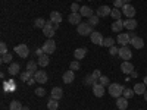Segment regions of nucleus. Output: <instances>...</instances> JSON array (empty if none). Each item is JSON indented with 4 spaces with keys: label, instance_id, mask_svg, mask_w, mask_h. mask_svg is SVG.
<instances>
[{
    "label": "nucleus",
    "instance_id": "obj_1",
    "mask_svg": "<svg viewBox=\"0 0 147 110\" xmlns=\"http://www.w3.org/2000/svg\"><path fill=\"white\" fill-rule=\"evenodd\" d=\"M57 28H59V23H56L53 21H47L44 28H43V32H44V35L47 37V38H53V35L56 34Z\"/></svg>",
    "mask_w": 147,
    "mask_h": 110
},
{
    "label": "nucleus",
    "instance_id": "obj_2",
    "mask_svg": "<svg viewBox=\"0 0 147 110\" xmlns=\"http://www.w3.org/2000/svg\"><path fill=\"white\" fill-rule=\"evenodd\" d=\"M124 87H122L121 84H110L109 85V94H110V97H113V99H118V97H122V94H124Z\"/></svg>",
    "mask_w": 147,
    "mask_h": 110
},
{
    "label": "nucleus",
    "instance_id": "obj_3",
    "mask_svg": "<svg viewBox=\"0 0 147 110\" xmlns=\"http://www.w3.org/2000/svg\"><path fill=\"white\" fill-rule=\"evenodd\" d=\"M77 32L80 34V35H82V37H85V35H91V25L88 22H81L80 25H78V28H77Z\"/></svg>",
    "mask_w": 147,
    "mask_h": 110
},
{
    "label": "nucleus",
    "instance_id": "obj_4",
    "mask_svg": "<svg viewBox=\"0 0 147 110\" xmlns=\"http://www.w3.org/2000/svg\"><path fill=\"white\" fill-rule=\"evenodd\" d=\"M43 50H44V53L46 54H53L55 53V50H56V43L52 40V38H49L44 44H43Z\"/></svg>",
    "mask_w": 147,
    "mask_h": 110
},
{
    "label": "nucleus",
    "instance_id": "obj_5",
    "mask_svg": "<svg viewBox=\"0 0 147 110\" xmlns=\"http://www.w3.org/2000/svg\"><path fill=\"white\" fill-rule=\"evenodd\" d=\"M121 59H124V60H131L132 57V52H131V48L127 47V46H121L119 47V54H118Z\"/></svg>",
    "mask_w": 147,
    "mask_h": 110
},
{
    "label": "nucleus",
    "instance_id": "obj_6",
    "mask_svg": "<svg viewBox=\"0 0 147 110\" xmlns=\"http://www.w3.org/2000/svg\"><path fill=\"white\" fill-rule=\"evenodd\" d=\"M15 53L19 56V57H27L30 54V48L27 44H18L15 47Z\"/></svg>",
    "mask_w": 147,
    "mask_h": 110
},
{
    "label": "nucleus",
    "instance_id": "obj_7",
    "mask_svg": "<svg viewBox=\"0 0 147 110\" xmlns=\"http://www.w3.org/2000/svg\"><path fill=\"white\" fill-rule=\"evenodd\" d=\"M121 70L122 73H125V75H131V73L134 72V65L129 62V60H124L121 65Z\"/></svg>",
    "mask_w": 147,
    "mask_h": 110
},
{
    "label": "nucleus",
    "instance_id": "obj_8",
    "mask_svg": "<svg viewBox=\"0 0 147 110\" xmlns=\"http://www.w3.org/2000/svg\"><path fill=\"white\" fill-rule=\"evenodd\" d=\"M122 13H124L127 18H134V16H136V7L131 6L129 3L124 5V6H122Z\"/></svg>",
    "mask_w": 147,
    "mask_h": 110
},
{
    "label": "nucleus",
    "instance_id": "obj_9",
    "mask_svg": "<svg viewBox=\"0 0 147 110\" xmlns=\"http://www.w3.org/2000/svg\"><path fill=\"white\" fill-rule=\"evenodd\" d=\"M103 35L97 31H93L91 32V43L93 44H97V46H103Z\"/></svg>",
    "mask_w": 147,
    "mask_h": 110
},
{
    "label": "nucleus",
    "instance_id": "obj_10",
    "mask_svg": "<svg viewBox=\"0 0 147 110\" xmlns=\"http://www.w3.org/2000/svg\"><path fill=\"white\" fill-rule=\"evenodd\" d=\"M116 41H118L121 46H127V44H129V41H131L129 34H128V32H121V34H118Z\"/></svg>",
    "mask_w": 147,
    "mask_h": 110
},
{
    "label": "nucleus",
    "instance_id": "obj_11",
    "mask_svg": "<svg viewBox=\"0 0 147 110\" xmlns=\"http://www.w3.org/2000/svg\"><path fill=\"white\" fill-rule=\"evenodd\" d=\"M34 78H35V81L37 82H40V84H46L49 79H47V73L44 72V70H37L35 73H34Z\"/></svg>",
    "mask_w": 147,
    "mask_h": 110
},
{
    "label": "nucleus",
    "instance_id": "obj_12",
    "mask_svg": "<svg viewBox=\"0 0 147 110\" xmlns=\"http://www.w3.org/2000/svg\"><path fill=\"white\" fill-rule=\"evenodd\" d=\"M93 94H94L96 97H103V94H105V87H103L100 82H96V84L93 85Z\"/></svg>",
    "mask_w": 147,
    "mask_h": 110
},
{
    "label": "nucleus",
    "instance_id": "obj_13",
    "mask_svg": "<svg viewBox=\"0 0 147 110\" xmlns=\"http://www.w3.org/2000/svg\"><path fill=\"white\" fill-rule=\"evenodd\" d=\"M74 79H75V73H74V70H66L65 73H63V76H62V81L65 82V84H71V82H74Z\"/></svg>",
    "mask_w": 147,
    "mask_h": 110
},
{
    "label": "nucleus",
    "instance_id": "obj_14",
    "mask_svg": "<svg viewBox=\"0 0 147 110\" xmlns=\"http://www.w3.org/2000/svg\"><path fill=\"white\" fill-rule=\"evenodd\" d=\"M116 107H118L119 110H125V109L128 107V99H125L124 95L118 97V99H116Z\"/></svg>",
    "mask_w": 147,
    "mask_h": 110
},
{
    "label": "nucleus",
    "instance_id": "obj_15",
    "mask_svg": "<svg viewBox=\"0 0 147 110\" xmlns=\"http://www.w3.org/2000/svg\"><path fill=\"white\" fill-rule=\"evenodd\" d=\"M129 44H132V46H134V48L140 50V48H143V47H144V40H143V38H140V37H134V38H131Z\"/></svg>",
    "mask_w": 147,
    "mask_h": 110
},
{
    "label": "nucleus",
    "instance_id": "obj_16",
    "mask_svg": "<svg viewBox=\"0 0 147 110\" xmlns=\"http://www.w3.org/2000/svg\"><path fill=\"white\" fill-rule=\"evenodd\" d=\"M110 12H112V9H110L109 6H100L99 9H97V16H99V18H105V16L110 15Z\"/></svg>",
    "mask_w": 147,
    "mask_h": 110
},
{
    "label": "nucleus",
    "instance_id": "obj_17",
    "mask_svg": "<svg viewBox=\"0 0 147 110\" xmlns=\"http://www.w3.org/2000/svg\"><path fill=\"white\" fill-rule=\"evenodd\" d=\"M124 28H127V30H136L137 28V21L134 19V18H128L127 21H124Z\"/></svg>",
    "mask_w": 147,
    "mask_h": 110
},
{
    "label": "nucleus",
    "instance_id": "obj_18",
    "mask_svg": "<svg viewBox=\"0 0 147 110\" xmlns=\"http://www.w3.org/2000/svg\"><path fill=\"white\" fill-rule=\"evenodd\" d=\"M68 21H69V23H72V25H80V21H81V13L78 12V13H71L69 15V18H68Z\"/></svg>",
    "mask_w": 147,
    "mask_h": 110
},
{
    "label": "nucleus",
    "instance_id": "obj_19",
    "mask_svg": "<svg viewBox=\"0 0 147 110\" xmlns=\"http://www.w3.org/2000/svg\"><path fill=\"white\" fill-rule=\"evenodd\" d=\"M85 54H87V48H84V47H80V48H77V50L74 52V57H75L77 60L84 59Z\"/></svg>",
    "mask_w": 147,
    "mask_h": 110
},
{
    "label": "nucleus",
    "instance_id": "obj_20",
    "mask_svg": "<svg viewBox=\"0 0 147 110\" xmlns=\"http://www.w3.org/2000/svg\"><path fill=\"white\" fill-rule=\"evenodd\" d=\"M63 97V90L60 88V87H55L53 90H52V99H55V100H60Z\"/></svg>",
    "mask_w": 147,
    "mask_h": 110
},
{
    "label": "nucleus",
    "instance_id": "obj_21",
    "mask_svg": "<svg viewBox=\"0 0 147 110\" xmlns=\"http://www.w3.org/2000/svg\"><path fill=\"white\" fill-rule=\"evenodd\" d=\"M49 62H50V59H49V54H43V56H40L38 57V60H37V63H38V66L40 68H46L47 65H49Z\"/></svg>",
    "mask_w": 147,
    "mask_h": 110
},
{
    "label": "nucleus",
    "instance_id": "obj_22",
    "mask_svg": "<svg viewBox=\"0 0 147 110\" xmlns=\"http://www.w3.org/2000/svg\"><path fill=\"white\" fill-rule=\"evenodd\" d=\"M132 90H134V93L138 94V95H140V94H144V93H146V84H144V82H137L136 85H134Z\"/></svg>",
    "mask_w": 147,
    "mask_h": 110
},
{
    "label": "nucleus",
    "instance_id": "obj_23",
    "mask_svg": "<svg viewBox=\"0 0 147 110\" xmlns=\"http://www.w3.org/2000/svg\"><path fill=\"white\" fill-rule=\"evenodd\" d=\"M80 13H81V16L91 18V16H93V9H91V7H88V6H81Z\"/></svg>",
    "mask_w": 147,
    "mask_h": 110
},
{
    "label": "nucleus",
    "instance_id": "obj_24",
    "mask_svg": "<svg viewBox=\"0 0 147 110\" xmlns=\"http://www.w3.org/2000/svg\"><path fill=\"white\" fill-rule=\"evenodd\" d=\"M122 28H124V21L118 19V21H115V22L112 23V31H113V32H121Z\"/></svg>",
    "mask_w": 147,
    "mask_h": 110
},
{
    "label": "nucleus",
    "instance_id": "obj_25",
    "mask_svg": "<svg viewBox=\"0 0 147 110\" xmlns=\"http://www.w3.org/2000/svg\"><path fill=\"white\" fill-rule=\"evenodd\" d=\"M50 21H53L56 23H60V22H62V13H59V12L53 10L52 13H50Z\"/></svg>",
    "mask_w": 147,
    "mask_h": 110
},
{
    "label": "nucleus",
    "instance_id": "obj_26",
    "mask_svg": "<svg viewBox=\"0 0 147 110\" xmlns=\"http://www.w3.org/2000/svg\"><path fill=\"white\" fill-rule=\"evenodd\" d=\"M59 100H55V99H50L47 101V109L49 110H57V107H59V103H57Z\"/></svg>",
    "mask_w": 147,
    "mask_h": 110
},
{
    "label": "nucleus",
    "instance_id": "obj_27",
    "mask_svg": "<svg viewBox=\"0 0 147 110\" xmlns=\"http://www.w3.org/2000/svg\"><path fill=\"white\" fill-rule=\"evenodd\" d=\"M9 73L10 75H18L19 73V65L18 63H10L9 65Z\"/></svg>",
    "mask_w": 147,
    "mask_h": 110
},
{
    "label": "nucleus",
    "instance_id": "obj_28",
    "mask_svg": "<svg viewBox=\"0 0 147 110\" xmlns=\"http://www.w3.org/2000/svg\"><path fill=\"white\" fill-rule=\"evenodd\" d=\"M37 62H34V60H30V62L27 63V70H30V72H32V73H35L37 72Z\"/></svg>",
    "mask_w": 147,
    "mask_h": 110
},
{
    "label": "nucleus",
    "instance_id": "obj_29",
    "mask_svg": "<svg viewBox=\"0 0 147 110\" xmlns=\"http://www.w3.org/2000/svg\"><path fill=\"white\" fill-rule=\"evenodd\" d=\"M9 109H10V110H24L22 104H21L19 101H16V100H13V101L9 104Z\"/></svg>",
    "mask_w": 147,
    "mask_h": 110
},
{
    "label": "nucleus",
    "instance_id": "obj_30",
    "mask_svg": "<svg viewBox=\"0 0 147 110\" xmlns=\"http://www.w3.org/2000/svg\"><path fill=\"white\" fill-rule=\"evenodd\" d=\"M121 15H122V10H119V9H112V12H110V16H112L115 21H118V19H121Z\"/></svg>",
    "mask_w": 147,
    "mask_h": 110
},
{
    "label": "nucleus",
    "instance_id": "obj_31",
    "mask_svg": "<svg viewBox=\"0 0 147 110\" xmlns=\"http://www.w3.org/2000/svg\"><path fill=\"white\" fill-rule=\"evenodd\" d=\"M31 78H32V72H30V70H25L21 73V81L28 82V79H31Z\"/></svg>",
    "mask_w": 147,
    "mask_h": 110
},
{
    "label": "nucleus",
    "instance_id": "obj_32",
    "mask_svg": "<svg viewBox=\"0 0 147 110\" xmlns=\"http://www.w3.org/2000/svg\"><path fill=\"white\" fill-rule=\"evenodd\" d=\"M44 25H46V22H44V19L43 18H37L35 21H34V27L35 28H44Z\"/></svg>",
    "mask_w": 147,
    "mask_h": 110
},
{
    "label": "nucleus",
    "instance_id": "obj_33",
    "mask_svg": "<svg viewBox=\"0 0 147 110\" xmlns=\"http://www.w3.org/2000/svg\"><path fill=\"white\" fill-rule=\"evenodd\" d=\"M103 46H105V47H109V48L113 47V46H115V40L112 38V37H107V38L103 40Z\"/></svg>",
    "mask_w": 147,
    "mask_h": 110
},
{
    "label": "nucleus",
    "instance_id": "obj_34",
    "mask_svg": "<svg viewBox=\"0 0 147 110\" xmlns=\"http://www.w3.org/2000/svg\"><path fill=\"white\" fill-rule=\"evenodd\" d=\"M122 95H124L125 97V99H131V97H134V95H136V93H134V90L132 88H125L124 90V94H122Z\"/></svg>",
    "mask_w": 147,
    "mask_h": 110
},
{
    "label": "nucleus",
    "instance_id": "obj_35",
    "mask_svg": "<svg viewBox=\"0 0 147 110\" xmlns=\"http://www.w3.org/2000/svg\"><path fill=\"white\" fill-rule=\"evenodd\" d=\"M10 62H12V54L10 53L2 54V63H10Z\"/></svg>",
    "mask_w": 147,
    "mask_h": 110
},
{
    "label": "nucleus",
    "instance_id": "obj_36",
    "mask_svg": "<svg viewBox=\"0 0 147 110\" xmlns=\"http://www.w3.org/2000/svg\"><path fill=\"white\" fill-rule=\"evenodd\" d=\"M88 23H90L91 27H96L97 23H99V16H97V15H93L91 18H88Z\"/></svg>",
    "mask_w": 147,
    "mask_h": 110
},
{
    "label": "nucleus",
    "instance_id": "obj_37",
    "mask_svg": "<svg viewBox=\"0 0 147 110\" xmlns=\"http://www.w3.org/2000/svg\"><path fill=\"white\" fill-rule=\"evenodd\" d=\"M69 68H71V70H80V62L78 60H74V62H71V65H69Z\"/></svg>",
    "mask_w": 147,
    "mask_h": 110
},
{
    "label": "nucleus",
    "instance_id": "obj_38",
    "mask_svg": "<svg viewBox=\"0 0 147 110\" xmlns=\"http://www.w3.org/2000/svg\"><path fill=\"white\" fill-rule=\"evenodd\" d=\"M84 84H85V85H91V87H93V85L96 84V79H94V78H93L91 75H88L87 78L84 79Z\"/></svg>",
    "mask_w": 147,
    "mask_h": 110
},
{
    "label": "nucleus",
    "instance_id": "obj_39",
    "mask_svg": "<svg viewBox=\"0 0 147 110\" xmlns=\"http://www.w3.org/2000/svg\"><path fill=\"white\" fill-rule=\"evenodd\" d=\"M99 82L103 85V87H106V85H110V81H109V78H107V76H105V75H102V76H100Z\"/></svg>",
    "mask_w": 147,
    "mask_h": 110
},
{
    "label": "nucleus",
    "instance_id": "obj_40",
    "mask_svg": "<svg viewBox=\"0 0 147 110\" xmlns=\"http://www.w3.org/2000/svg\"><path fill=\"white\" fill-rule=\"evenodd\" d=\"M5 53H9L7 52V44L6 43H0V54H5Z\"/></svg>",
    "mask_w": 147,
    "mask_h": 110
},
{
    "label": "nucleus",
    "instance_id": "obj_41",
    "mask_svg": "<svg viewBox=\"0 0 147 110\" xmlns=\"http://www.w3.org/2000/svg\"><path fill=\"white\" fill-rule=\"evenodd\" d=\"M109 53H110V56H118V54H119V48L113 46V47L109 48Z\"/></svg>",
    "mask_w": 147,
    "mask_h": 110
},
{
    "label": "nucleus",
    "instance_id": "obj_42",
    "mask_svg": "<svg viewBox=\"0 0 147 110\" xmlns=\"http://www.w3.org/2000/svg\"><path fill=\"white\" fill-rule=\"evenodd\" d=\"M91 76H93V78H94V79L97 81V79H100V76H102V72H100L99 69H96V70H94V72L91 73Z\"/></svg>",
    "mask_w": 147,
    "mask_h": 110
},
{
    "label": "nucleus",
    "instance_id": "obj_43",
    "mask_svg": "<svg viewBox=\"0 0 147 110\" xmlns=\"http://www.w3.org/2000/svg\"><path fill=\"white\" fill-rule=\"evenodd\" d=\"M80 9H81V7H80L77 3H72V5H71V10H72V13H78Z\"/></svg>",
    "mask_w": 147,
    "mask_h": 110
},
{
    "label": "nucleus",
    "instance_id": "obj_44",
    "mask_svg": "<svg viewBox=\"0 0 147 110\" xmlns=\"http://www.w3.org/2000/svg\"><path fill=\"white\" fill-rule=\"evenodd\" d=\"M113 3H115V7H116V9H122V6L125 5V3H124V0H115Z\"/></svg>",
    "mask_w": 147,
    "mask_h": 110
},
{
    "label": "nucleus",
    "instance_id": "obj_45",
    "mask_svg": "<svg viewBox=\"0 0 147 110\" xmlns=\"http://www.w3.org/2000/svg\"><path fill=\"white\" fill-rule=\"evenodd\" d=\"M35 94L38 95V97H43V95H46V91H44V88L40 87V88H37V90H35Z\"/></svg>",
    "mask_w": 147,
    "mask_h": 110
},
{
    "label": "nucleus",
    "instance_id": "obj_46",
    "mask_svg": "<svg viewBox=\"0 0 147 110\" xmlns=\"http://www.w3.org/2000/svg\"><path fill=\"white\" fill-rule=\"evenodd\" d=\"M44 54V50H43V48H37V50H35V56H43Z\"/></svg>",
    "mask_w": 147,
    "mask_h": 110
},
{
    "label": "nucleus",
    "instance_id": "obj_47",
    "mask_svg": "<svg viewBox=\"0 0 147 110\" xmlns=\"http://www.w3.org/2000/svg\"><path fill=\"white\" fill-rule=\"evenodd\" d=\"M34 82H35V78H31V79H28V82H27V84H28V85H32Z\"/></svg>",
    "mask_w": 147,
    "mask_h": 110
},
{
    "label": "nucleus",
    "instance_id": "obj_48",
    "mask_svg": "<svg viewBox=\"0 0 147 110\" xmlns=\"http://www.w3.org/2000/svg\"><path fill=\"white\" fill-rule=\"evenodd\" d=\"M128 34H129V38H134V37H137L136 32H128Z\"/></svg>",
    "mask_w": 147,
    "mask_h": 110
},
{
    "label": "nucleus",
    "instance_id": "obj_49",
    "mask_svg": "<svg viewBox=\"0 0 147 110\" xmlns=\"http://www.w3.org/2000/svg\"><path fill=\"white\" fill-rule=\"evenodd\" d=\"M131 76H134V78H137V76H138V73H137V72H136V70H134V72H132V73H131Z\"/></svg>",
    "mask_w": 147,
    "mask_h": 110
},
{
    "label": "nucleus",
    "instance_id": "obj_50",
    "mask_svg": "<svg viewBox=\"0 0 147 110\" xmlns=\"http://www.w3.org/2000/svg\"><path fill=\"white\" fill-rule=\"evenodd\" d=\"M143 95H144V100H146V103H147V90H146V93H144Z\"/></svg>",
    "mask_w": 147,
    "mask_h": 110
},
{
    "label": "nucleus",
    "instance_id": "obj_51",
    "mask_svg": "<svg viewBox=\"0 0 147 110\" xmlns=\"http://www.w3.org/2000/svg\"><path fill=\"white\" fill-rule=\"evenodd\" d=\"M129 2H131V0H124V3H125V5H128Z\"/></svg>",
    "mask_w": 147,
    "mask_h": 110
},
{
    "label": "nucleus",
    "instance_id": "obj_52",
    "mask_svg": "<svg viewBox=\"0 0 147 110\" xmlns=\"http://www.w3.org/2000/svg\"><path fill=\"white\" fill-rule=\"evenodd\" d=\"M143 82H144V84H146V85H147V76H146V78H144V81H143Z\"/></svg>",
    "mask_w": 147,
    "mask_h": 110
},
{
    "label": "nucleus",
    "instance_id": "obj_53",
    "mask_svg": "<svg viewBox=\"0 0 147 110\" xmlns=\"http://www.w3.org/2000/svg\"><path fill=\"white\" fill-rule=\"evenodd\" d=\"M77 2H81V0H77Z\"/></svg>",
    "mask_w": 147,
    "mask_h": 110
},
{
    "label": "nucleus",
    "instance_id": "obj_54",
    "mask_svg": "<svg viewBox=\"0 0 147 110\" xmlns=\"http://www.w3.org/2000/svg\"><path fill=\"white\" fill-rule=\"evenodd\" d=\"M90 2H93V0H90Z\"/></svg>",
    "mask_w": 147,
    "mask_h": 110
},
{
    "label": "nucleus",
    "instance_id": "obj_55",
    "mask_svg": "<svg viewBox=\"0 0 147 110\" xmlns=\"http://www.w3.org/2000/svg\"><path fill=\"white\" fill-rule=\"evenodd\" d=\"M140 110H143V109H140Z\"/></svg>",
    "mask_w": 147,
    "mask_h": 110
}]
</instances>
